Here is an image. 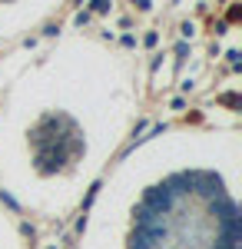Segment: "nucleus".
Wrapping results in <instances>:
<instances>
[{
    "label": "nucleus",
    "instance_id": "f257e3e1",
    "mask_svg": "<svg viewBox=\"0 0 242 249\" xmlns=\"http://www.w3.org/2000/svg\"><path fill=\"white\" fill-rule=\"evenodd\" d=\"M143 90L136 50L96 30L17 53L0 77V199L27 219H70L126 150Z\"/></svg>",
    "mask_w": 242,
    "mask_h": 249
},
{
    "label": "nucleus",
    "instance_id": "f03ea898",
    "mask_svg": "<svg viewBox=\"0 0 242 249\" xmlns=\"http://www.w3.org/2000/svg\"><path fill=\"white\" fill-rule=\"evenodd\" d=\"M242 130L169 123L113 160L73 249H239Z\"/></svg>",
    "mask_w": 242,
    "mask_h": 249
},
{
    "label": "nucleus",
    "instance_id": "7ed1b4c3",
    "mask_svg": "<svg viewBox=\"0 0 242 249\" xmlns=\"http://www.w3.org/2000/svg\"><path fill=\"white\" fill-rule=\"evenodd\" d=\"M63 14L60 3H0V43L20 40Z\"/></svg>",
    "mask_w": 242,
    "mask_h": 249
},
{
    "label": "nucleus",
    "instance_id": "20e7f679",
    "mask_svg": "<svg viewBox=\"0 0 242 249\" xmlns=\"http://www.w3.org/2000/svg\"><path fill=\"white\" fill-rule=\"evenodd\" d=\"M0 249H30V236L23 230L20 216L0 199Z\"/></svg>",
    "mask_w": 242,
    "mask_h": 249
}]
</instances>
